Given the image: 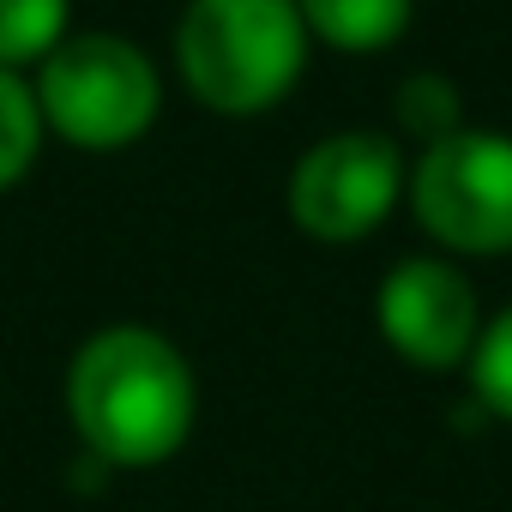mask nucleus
<instances>
[{
	"mask_svg": "<svg viewBox=\"0 0 512 512\" xmlns=\"http://www.w3.org/2000/svg\"><path fill=\"white\" fill-rule=\"evenodd\" d=\"M464 368H470L476 404L494 410L500 422H512V308H500V314L482 326V338H476V350H470Z\"/></svg>",
	"mask_w": 512,
	"mask_h": 512,
	"instance_id": "9b49d317",
	"label": "nucleus"
},
{
	"mask_svg": "<svg viewBox=\"0 0 512 512\" xmlns=\"http://www.w3.org/2000/svg\"><path fill=\"white\" fill-rule=\"evenodd\" d=\"M308 43L344 49V55H380L410 31L416 0H296Z\"/></svg>",
	"mask_w": 512,
	"mask_h": 512,
	"instance_id": "0eeeda50",
	"label": "nucleus"
},
{
	"mask_svg": "<svg viewBox=\"0 0 512 512\" xmlns=\"http://www.w3.org/2000/svg\"><path fill=\"white\" fill-rule=\"evenodd\" d=\"M43 127L79 151H121L151 133L163 109L157 67L115 31H73L31 79Z\"/></svg>",
	"mask_w": 512,
	"mask_h": 512,
	"instance_id": "7ed1b4c3",
	"label": "nucleus"
},
{
	"mask_svg": "<svg viewBox=\"0 0 512 512\" xmlns=\"http://www.w3.org/2000/svg\"><path fill=\"white\" fill-rule=\"evenodd\" d=\"M398 127L428 151V145H440V139H452L458 127H464V97H458V85L446 79V73H410L404 85H398Z\"/></svg>",
	"mask_w": 512,
	"mask_h": 512,
	"instance_id": "9d476101",
	"label": "nucleus"
},
{
	"mask_svg": "<svg viewBox=\"0 0 512 512\" xmlns=\"http://www.w3.org/2000/svg\"><path fill=\"white\" fill-rule=\"evenodd\" d=\"M67 410L91 458L115 470H151L175 458L199 416L187 356L151 326H103L67 368Z\"/></svg>",
	"mask_w": 512,
	"mask_h": 512,
	"instance_id": "f257e3e1",
	"label": "nucleus"
},
{
	"mask_svg": "<svg viewBox=\"0 0 512 512\" xmlns=\"http://www.w3.org/2000/svg\"><path fill=\"white\" fill-rule=\"evenodd\" d=\"M43 109H37V91L25 73H7L0 67V193L19 187L43 151Z\"/></svg>",
	"mask_w": 512,
	"mask_h": 512,
	"instance_id": "1a4fd4ad",
	"label": "nucleus"
},
{
	"mask_svg": "<svg viewBox=\"0 0 512 512\" xmlns=\"http://www.w3.org/2000/svg\"><path fill=\"white\" fill-rule=\"evenodd\" d=\"M374 320L380 338L416 362V368H458L470 362L476 338H482V308L470 278L452 260H434V253H416V260H398L374 296Z\"/></svg>",
	"mask_w": 512,
	"mask_h": 512,
	"instance_id": "423d86ee",
	"label": "nucleus"
},
{
	"mask_svg": "<svg viewBox=\"0 0 512 512\" xmlns=\"http://www.w3.org/2000/svg\"><path fill=\"white\" fill-rule=\"evenodd\" d=\"M404 181H410V169L386 133H332V139L308 145V157L296 163L290 217L302 223V235L344 247V241L374 235L392 217Z\"/></svg>",
	"mask_w": 512,
	"mask_h": 512,
	"instance_id": "39448f33",
	"label": "nucleus"
},
{
	"mask_svg": "<svg viewBox=\"0 0 512 512\" xmlns=\"http://www.w3.org/2000/svg\"><path fill=\"white\" fill-rule=\"evenodd\" d=\"M73 0H0V67H43L73 31Z\"/></svg>",
	"mask_w": 512,
	"mask_h": 512,
	"instance_id": "6e6552de",
	"label": "nucleus"
},
{
	"mask_svg": "<svg viewBox=\"0 0 512 512\" xmlns=\"http://www.w3.org/2000/svg\"><path fill=\"white\" fill-rule=\"evenodd\" d=\"M410 211L452 253H512V139L458 127L410 163Z\"/></svg>",
	"mask_w": 512,
	"mask_h": 512,
	"instance_id": "20e7f679",
	"label": "nucleus"
},
{
	"mask_svg": "<svg viewBox=\"0 0 512 512\" xmlns=\"http://www.w3.org/2000/svg\"><path fill=\"white\" fill-rule=\"evenodd\" d=\"M308 25L296 0H187L175 25V73L217 115H260L296 91Z\"/></svg>",
	"mask_w": 512,
	"mask_h": 512,
	"instance_id": "f03ea898",
	"label": "nucleus"
}]
</instances>
